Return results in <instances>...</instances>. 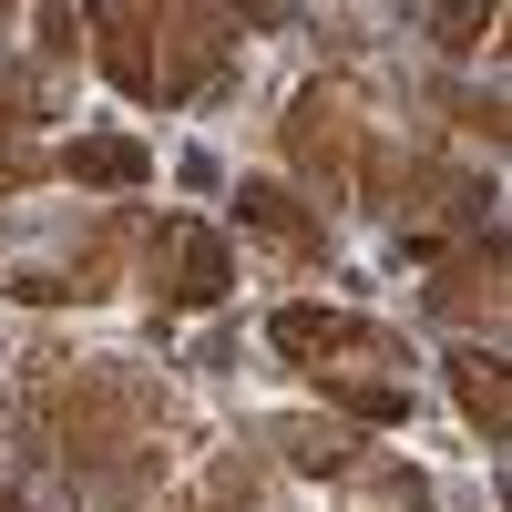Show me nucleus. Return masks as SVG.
Segmentation results:
<instances>
[{"instance_id": "obj_1", "label": "nucleus", "mask_w": 512, "mask_h": 512, "mask_svg": "<svg viewBox=\"0 0 512 512\" xmlns=\"http://www.w3.org/2000/svg\"><path fill=\"white\" fill-rule=\"evenodd\" d=\"M72 164H82V175H134V154H123V144H82Z\"/></svg>"}]
</instances>
